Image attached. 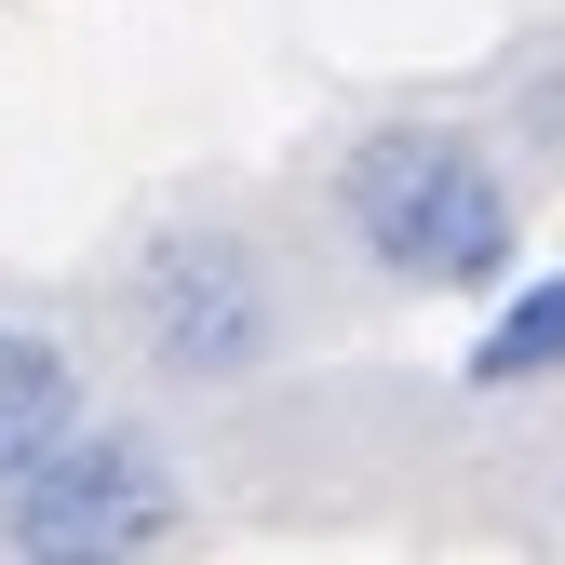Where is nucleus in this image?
Returning a JSON list of instances; mask_svg holds the SVG:
<instances>
[{
	"label": "nucleus",
	"mask_w": 565,
	"mask_h": 565,
	"mask_svg": "<svg viewBox=\"0 0 565 565\" xmlns=\"http://www.w3.org/2000/svg\"><path fill=\"white\" fill-rule=\"evenodd\" d=\"M337 230H350V256L377 282H417V297H484L499 282L512 297L525 189L471 121H377L337 162Z\"/></svg>",
	"instance_id": "f257e3e1"
},
{
	"label": "nucleus",
	"mask_w": 565,
	"mask_h": 565,
	"mask_svg": "<svg viewBox=\"0 0 565 565\" xmlns=\"http://www.w3.org/2000/svg\"><path fill=\"white\" fill-rule=\"evenodd\" d=\"M175 539H189V458L135 417H82L0 499V565H162Z\"/></svg>",
	"instance_id": "f03ea898"
},
{
	"label": "nucleus",
	"mask_w": 565,
	"mask_h": 565,
	"mask_svg": "<svg viewBox=\"0 0 565 565\" xmlns=\"http://www.w3.org/2000/svg\"><path fill=\"white\" fill-rule=\"evenodd\" d=\"M282 269L243 243V230H162L135 256V350H149L162 391H243L269 377L282 350Z\"/></svg>",
	"instance_id": "7ed1b4c3"
},
{
	"label": "nucleus",
	"mask_w": 565,
	"mask_h": 565,
	"mask_svg": "<svg viewBox=\"0 0 565 565\" xmlns=\"http://www.w3.org/2000/svg\"><path fill=\"white\" fill-rule=\"evenodd\" d=\"M82 431V350L54 323H0V499Z\"/></svg>",
	"instance_id": "20e7f679"
},
{
	"label": "nucleus",
	"mask_w": 565,
	"mask_h": 565,
	"mask_svg": "<svg viewBox=\"0 0 565 565\" xmlns=\"http://www.w3.org/2000/svg\"><path fill=\"white\" fill-rule=\"evenodd\" d=\"M471 391H552L565 377V269H525L499 310H484V337L458 350Z\"/></svg>",
	"instance_id": "39448f33"
}]
</instances>
